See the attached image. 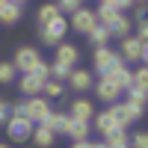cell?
I'll return each instance as SVG.
<instances>
[{
    "label": "cell",
    "instance_id": "obj_4",
    "mask_svg": "<svg viewBox=\"0 0 148 148\" xmlns=\"http://www.w3.org/2000/svg\"><path fill=\"white\" fill-rule=\"evenodd\" d=\"M119 65H125V59H121L116 51H110L107 45L95 47V71H98V74H107V71H113V68H119Z\"/></svg>",
    "mask_w": 148,
    "mask_h": 148
},
{
    "label": "cell",
    "instance_id": "obj_27",
    "mask_svg": "<svg viewBox=\"0 0 148 148\" xmlns=\"http://www.w3.org/2000/svg\"><path fill=\"white\" fill-rule=\"evenodd\" d=\"M15 77H18V68H15V65H12V62H0V83L9 86Z\"/></svg>",
    "mask_w": 148,
    "mask_h": 148
},
{
    "label": "cell",
    "instance_id": "obj_7",
    "mask_svg": "<svg viewBox=\"0 0 148 148\" xmlns=\"http://www.w3.org/2000/svg\"><path fill=\"white\" fill-rule=\"evenodd\" d=\"M95 24H98L95 12H89V9H83V6H80V9H74V12H71V21H68V27L86 36V33H89V30L95 27Z\"/></svg>",
    "mask_w": 148,
    "mask_h": 148
},
{
    "label": "cell",
    "instance_id": "obj_10",
    "mask_svg": "<svg viewBox=\"0 0 148 148\" xmlns=\"http://www.w3.org/2000/svg\"><path fill=\"white\" fill-rule=\"evenodd\" d=\"M101 77H107L119 92H127V89H130V83H133V71H130L127 65H119V68H113V71L101 74Z\"/></svg>",
    "mask_w": 148,
    "mask_h": 148
},
{
    "label": "cell",
    "instance_id": "obj_21",
    "mask_svg": "<svg viewBox=\"0 0 148 148\" xmlns=\"http://www.w3.org/2000/svg\"><path fill=\"white\" fill-rule=\"evenodd\" d=\"M110 113H113V119L119 121V127H130V121H133V116H130V110L125 107V104H119V101H113L110 104Z\"/></svg>",
    "mask_w": 148,
    "mask_h": 148
},
{
    "label": "cell",
    "instance_id": "obj_17",
    "mask_svg": "<svg viewBox=\"0 0 148 148\" xmlns=\"http://www.w3.org/2000/svg\"><path fill=\"white\" fill-rule=\"evenodd\" d=\"M42 125H47L56 136H62V133H65V125H68V113H53V110H51V113L42 119Z\"/></svg>",
    "mask_w": 148,
    "mask_h": 148
},
{
    "label": "cell",
    "instance_id": "obj_29",
    "mask_svg": "<svg viewBox=\"0 0 148 148\" xmlns=\"http://www.w3.org/2000/svg\"><path fill=\"white\" fill-rule=\"evenodd\" d=\"M71 74V65H62V62H51V77H56V80H65Z\"/></svg>",
    "mask_w": 148,
    "mask_h": 148
},
{
    "label": "cell",
    "instance_id": "obj_18",
    "mask_svg": "<svg viewBox=\"0 0 148 148\" xmlns=\"http://www.w3.org/2000/svg\"><path fill=\"white\" fill-rule=\"evenodd\" d=\"M62 136H71L74 142H77V139H89V121L68 119V125H65V133H62Z\"/></svg>",
    "mask_w": 148,
    "mask_h": 148
},
{
    "label": "cell",
    "instance_id": "obj_9",
    "mask_svg": "<svg viewBox=\"0 0 148 148\" xmlns=\"http://www.w3.org/2000/svg\"><path fill=\"white\" fill-rule=\"evenodd\" d=\"M145 104H148V92H145V89H127L125 107L130 110L133 121H136V119H142V113H145Z\"/></svg>",
    "mask_w": 148,
    "mask_h": 148
},
{
    "label": "cell",
    "instance_id": "obj_30",
    "mask_svg": "<svg viewBox=\"0 0 148 148\" xmlns=\"http://www.w3.org/2000/svg\"><path fill=\"white\" fill-rule=\"evenodd\" d=\"M56 6H59V12H62V15H65V12L71 15L74 9H80V6H83V0H56Z\"/></svg>",
    "mask_w": 148,
    "mask_h": 148
},
{
    "label": "cell",
    "instance_id": "obj_14",
    "mask_svg": "<svg viewBox=\"0 0 148 148\" xmlns=\"http://www.w3.org/2000/svg\"><path fill=\"white\" fill-rule=\"evenodd\" d=\"M65 80H68L71 89H77V92L92 89V74H89V71H83V68H71V74H68Z\"/></svg>",
    "mask_w": 148,
    "mask_h": 148
},
{
    "label": "cell",
    "instance_id": "obj_31",
    "mask_svg": "<svg viewBox=\"0 0 148 148\" xmlns=\"http://www.w3.org/2000/svg\"><path fill=\"white\" fill-rule=\"evenodd\" d=\"M101 3H104V6H113V9H119V12H127L136 0H101Z\"/></svg>",
    "mask_w": 148,
    "mask_h": 148
},
{
    "label": "cell",
    "instance_id": "obj_23",
    "mask_svg": "<svg viewBox=\"0 0 148 148\" xmlns=\"http://www.w3.org/2000/svg\"><path fill=\"white\" fill-rule=\"evenodd\" d=\"M42 95H45V98H62V95H65V86H62V80L47 77V80L42 83Z\"/></svg>",
    "mask_w": 148,
    "mask_h": 148
},
{
    "label": "cell",
    "instance_id": "obj_12",
    "mask_svg": "<svg viewBox=\"0 0 148 148\" xmlns=\"http://www.w3.org/2000/svg\"><path fill=\"white\" fill-rule=\"evenodd\" d=\"M92 116H95V107H92V101H86V98H77V101H71V107H68V119L89 121Z\"/></svg>",
    "mask_w": 148,
    "mask_h": 148
},
{
    "label": "cell",
    "instance_id": "obj_19",
    "mask_svg": "<svg viewBox=\"0 0 148 148\" xmlns=\"http://www.w3.org/2000/svg\"><path fill=\"white\" fill-rule=\"evenodd\" d=\"M107 30H110V39H121V36H127V33H130V18L125 15V12H119L116 21L110 24Z\"/></svg>",
    "mask_w": 148,
    "mask_h": 148
},
{
    "label": "cell",
    "instance_id": "obj_32",
    "mask_svg": "<svg viewBox=\"0 0 148 148\" xmlns=\"http://www.w3.org/2000/svg\"><path fill=\"white\" fill-rule=\"evenodd\" d=\"M130 145H133V148H148V133H145V130H136V133L130 136Z\"/></svg>",
    "mask_w": 148,
    "mask_h": 148
},
{
    "label": "cell",
    "instance_id": "obj_8",
    "mask_svg": "<svg viewBox=\"0 0 148 148\" xmlns=\"http://www.w3.org/2000/svg\"><path fill=\"white\" fill-rule=\"evenodd\" d=\"M53 47H56V51H53V62H62V65H71V68L80 62L77 45H71V42H56Z\"/></svg>",
    "mask_w": 148,
    "mask_h": 148
},
{
    "label": "cell",
    "instance_id": "obj_28",
    "mask_svg": "<svg viewBox=\"0 0 148 148\" xmlns=\"http://www.w3.org/2000/svg\"><path fill=\"white\" fill-rule=\"evenodd\" d=\"M130 89H148V68L139 65L136 71H133V83H130Z\"/></svg>",
    "mask_w": 148,
    "mask_h": 148
},
{
    "label": "cell",
    "instance_id": "obj_36",
    "mask_svg": "<svg viewBox=\"0 0 148 148\" xmlns=\"http://www.w3.org/2000/svg\"><path fill=\"white\" fill-rule=\"evenodd\" d=\"M71 148H92V142H89V139H77Z\"/></svg>",
    "mask_w": 148,
    "mask_h": 148
},
{
    "label": "cell",
    "instance_id": "obj_42",
    "mask_svg": "<svg viewBox=\"0 0 148 148\" xmlns=\"http://www.w3.org/2000/svg\"><path fill=\"white\" fill-rule=\"evenodd\" d=\"M0 148H9V145H0Z\"/></svg>",
    "mask_w": 148,
    "mask_h": 148
},
{
    "label": "cell",
    "instance_id": "obj_5",
    "mask_svg": "<svg viewBox=\"0 0 148 148\" xmlns=\"http://www.w3.org/2000/svg\"><path fill=\"white\" fill-rule=\"evenodd\" d=\"M47 113H51V104H47L45 95H30L27 101H24V116H27L33 125H39Z\"/></svg>",
    "mask_w": 148,
    "mask_h": 148
},
{
    "label": "cell",
    "instance_id": "obj_35",
    "mask_svg": "<svg viewBox=\"0 0 148 148\" xmlns=\"http://www.w3.org/2000/svg\"><path fill=\"white\" fill-rule=\"evenodd\" d=\"M6 119H9V104H6V101H0V125H3Z\"/></svg>",
    "mask_w": 148,
    "mask_h": 148
},
{
    "label": "cell",
    "instance_id": "obj_11",
    "mask_svg": "<svg viewBox=\"0 0 148 148\" xmlns=\"http://www.w3.org/2000/svg\"><path fill=\"white\" fill-rule=\"evenodd\" d=\"M30 139H33V145L36 148H51L53 142H56V133L47 127V125H33V133H30Z\"/></svg>",
    "mask_w": 148,
    "mask_h": 148
},
{
    "label": "cell",
    "instance_id": "obj_40",
    "mask_svg": "<svg viewBox=\"0 0 148 148\" xmlns=\"http://www.w3.org/2000/svg\"><path fill=\"white\" fill-rule=\"evenodd\" d=\"M3 3H6V0H0V6H3Z\"/></svg>",
    "mask_w": 148,
    "mask_h": 148
},
{
    "label": "cell",
    "instance_id": "obj_24",
    "mask_svg": "<svg viewBox=\"0 0 148 148\" xmlns=\"http://www.w3.org/2000/svg\"><path fill=\"white\" fill-rule=\"evenodd\" d=\"M86 36H89V42H92L95 47H101V45H107V42H110V30L104 27V24H95V27L86 33Z\"/></svg>",
    "mask_w": 148,
    "mask_h": 148
},
{
    "label": "cell",
    "instance_id": "obj_2",
    "mask_svg": "<svg viewBox=\"0 0 148 148\" xmlns=\"http://www.w3.org/2000/svg\"><path fill=\"white\" fill-rule=\"evenodd\" d=\"M65 33H68V18H62V15H56L53 21H47L45 27H39V39L45 42V45H56V42H62L65 39Z\"/></svg>",
    "mask_w": 148,
    "mask_h": 148
},
{
    "label": "cell",
    "instance_id": "obj_6",
    "mask_svg": "<svg viewBox=\"0 0 148 148\" xmlns=\"http://www.w3.org/2000/svg\"><path fill=\"white\" fill-rule=\"evenodd\" d=\"M42 62V53L36 51V47H18V53H15V59H12V65H15L21 74H27V71H33L36 65Z\"/></svg>",
    "mask_w": 148,
    "mask_h": 148
},
{
    "label": "cell",
    "instance_id": "obj_38",
    "mask_svg": "<svg viewBox=\"0 0 148 148\" xmlns=\"http://www.w3.org/2000/svg\"><path fill=\"white\" fill-rule=\"evenodd\" d=\"M92 148H107V142H92Z\"/></svg>",
    "mask_w": 148,
    "mask_h": 148
},
{
    "label": "cell",
    "instance_id": "obj_41",
    "mask_svg": "<svg viewBox=\"0 0 148 148\" xmlns=\"http://www.w3.org/2000/svg\"><path fill=\"white\" fill-rule=\"evenodd\" d=\"M136 3H145V0H136Z\"/></svg>",
    "mask_w": 148,
    "mask_h": 148
},
{
    "label": "cell",
    "instance_id": "obj_20",
    "mask_svg": "<svg viewBox=\"0 0 148 148\" xmlns=\"http://www.w3.org/2000/svg\"><path fill=\"white\" fill-rule=\"evenodd\" d=\"M21 21V6L18 3H12V0H6L3 6H0V24H18Z\"/></svg>",
    "mask_w": 148,
    "mask_h": 148
},
{
    "label": "cell",
    "instance_id": "obj_37",
    "mask_svg": "<svg viewBox=\"0 0 148 148\" xmlns=\"http://www.w3.org/2000/svg\"><path fill=\"white\" fill-rule=\"evenodd\" d=\"M139 18H145V3H139V6H136V21H139Z\"/></svg>",
    "mask_w": 148,
    "mask_h": 148
},
{
    "label": "cell",
    "instance_id": "obj_16",
    "mask_svg": "<svg viewBox=\"0 0 148 148\" xmlns=\"http://www.w3.org/2000/svg\"><path fill=\"white\" fill-rule=\"evenodd\" d=\"M92 86H95V92H98V98H101L104 104H113V101H119V98H121V92H119V89H116V86L110 83L107 77H101V80L92 83Z\"/></svg>",
    "mask_w": 148,
    "mask_h": 148
},
{
    "label": "cell",
    "instance_id": "obj_33",
    "mask_svg": "<svg viewBox=\"0 0 148 148\" xmlns=\"http://www.w3.org/2000/svg\"><path fill=\"white\" fill-rule=\"evenodd\" d=\"M136 39L148 42V21H145V18H139V21H136Z\"/></svg>",
    "mask_w": 148,
    "mask_h": 148
},
{
    "label": "cell",
    "instance_id": "obj_39",
    "mask_svg": "<svg viewBox=\"0 0 148 148\" xmlns=\"http://www.w3.org/2000/svg\"><path fill=\"white\" fill-rule=\"evenodd\" d=\"M12 3H18V6H21V3H27V0H12Z\"/></svg>",
    "mask_w": 148,
    "mask_h": 148
},
{
    "label": "cell",
    "instance_id": "obj_1",
    "mask_svg": "<svg viewBox=\"0 0 148 148\" xmlns=\"http://www.w3.org/2000/svg\"><path fill=\"white\" fill-rule=\"evenodd\" d=\"M119 56L125 59V65H130V62H145V56H148V47H145V42L142 39H136V36H121L119 39Z\"/></svg>",
    "mask_w": 148,
    "mask_h": 148
},
{
    "label": "cell",
    "instance_id": "obj_25",
    "mask_svg": "<svg viewBox=\"0 0 148 148\" xmlns=\"http://www.w3.org/2000/svg\"><path fill=\"white\" fill-rule=\"evenodd\" d=\"M116 15H119V9H113V6H98L95 9V18H98V24H104V27H110V24L116 21Z\"/></svg>",
    "mask_w": 148,
    "mask_h": 148
},
{
    "label": "cell",
    "instance_id": "obj_3",
    "mask_svg": "<svg viewBox=\"0 0 148 148\" xmlns=\"http://www.w3.org/2000/svg\"><path fill=\"white\" fill-rule=\"evenodd\" d=\"M3 125H6V136H12V142H27L33 133V121L27 116H9Z\"/></svg>",
    "mask_w": 148,
    "mask_h": 148
},
{
    "label": "cell",
    "instance_id": "obj_22",
    "mask_svg": "<svg viewBox=\"0 0 148 148\" xmlns=\"http://www.w3.org/2000/svg\"><path fill=\"white\" fill-rule=\"evenodd\" d=\"M104 142H107V148H130V136H127V130H125V127H119V130H113V133H107Z\"/></svg>",
    "mask_w": 148,
    "mask_h": 148
},
{
    "label": "cell",
    "instance_id": "obj_15",
    "mask_svg": "<svg viewBox=\"0 0 148 148\" xmlns=\"http://www.w3.org/2000/svg\"><path fill=\"white\" fill-rule=\"evenodd\" d=\"M42 83H45L42 77H36L33 71H27V74H21V80H18V89H21L24 95H27V98H30V95H42Z\"/></svg>",
    "mask_w": 148,
    "mask_h": 148
},
{
    "label": "cell",
    "instance_id": "obj_13",
    "mask_svg": "<svg viewBox=\"0 0 148 148\" xmlns=\"http://www.w3.org/2000/svg\"><path fill=\"white\" fill-rule=\"evenodd\" d=\"M92 119H95V130L101 133V136H107V133H113V130H119V121L113 119V113H110V107L104 110V113H95Z\"/></svg>",
    "mask_w": 148,
    "mask_h": 148
},
{
    "label": "cell",
    "instance_id": "obj_34",
    "mask_svg": "<svg viewBox=\"0 0 148 148\" xmlns=\"http://www.w3.org/2000/svg\"><path fill=\"white\" fill-rule=\"evenodd\" d=\"M33 74H36V77H42V80H47V77H51V65H47V62H39V65L33 68Z\"/></svg>",
    "mask_w": 148,
    "mask_h": 148
},
{
    "label": "cell",
    "instance_id": "obj_26",
    "mask_svg": "<svg viewBox=\"0 0 148 148\" xmlns=\"http://www.w3.org/2000/svg\"><path fill=\"white\" fill-rule=\"evenodd\" d=\"M56 15H62V12H59V6H56V3H45V6L39 9V18H36V21H39V27H45V24L53 21Z\"/></svg>",
    "mask_w": 148,
    "mask_h": 148
}]
</instances>
